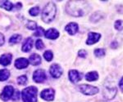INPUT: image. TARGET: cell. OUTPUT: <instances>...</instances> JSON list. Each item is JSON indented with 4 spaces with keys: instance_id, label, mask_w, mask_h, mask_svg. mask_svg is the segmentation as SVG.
Returning <instances> with one entry per match:
<instances>
[{
    "instance_id": "1",
    "label": "cell",
    "mask_w": 123,
    "mask_h": 102,
    "mask_svg": "<svg viewBox=\"0 0 123 102\" xmlns=\"http://www.w3.org/2000/svg\"><path fill=\"white\" fill-rule=\"evenodd\" d=\"M90 9L89 3L85 1H69L66 5V11L74 17H80L88 14Z\"/></svg>"
},
{
    "instance_id": "2",
    "label": "cell",
    "mask_w": 123,
    "mask_h": 102,
    "mask_svg": "<svg viewBox=\"0 0 123 102\" xmlns=\"http://www.w3.org/2000/svg\"><path fill=\"white\" fill-rule=\"evenodd\" d=\"M56 13H57L56 5L53 2H49L43 7V10L42 11V21L43 22L47 23V24H49V23L52 22L53 20H54Z\"/></svg>"
},
{
    "instance_id": "3",
    "label": "cell",
    "mask_w": 123,
    "mask_h": 102,
    "mask_svg": "<svg viewBox=\"0 0 123 102\" xmlns=\"http://www.w3.org/2000/svg\"><path fill=\"white\" fill-rule=\"evenodd\" d=\"M38 89L34 86L28 87L21 91V98L24 102H37Z\"/></svg>"
},
{
    "instance_id": "4",
    "label": "cell",
    "mask_w": 123,
    "mask_h": 102,
    "mask_svg": "<svg viewBox=\"0 0 123 102\" xmlns=\"http://www.w3.org/2000/svg\"><path fill=\"white\" fill-rule=\"evenodd\" d=\"M78 90L82 94L86 96H94L98 92V88L94 86L88 85V84H82L78 86Z\"/></svg>"
},
{
    "instance_id": "5",
    "label": "cell",
    "mask_w": 123,
    "mask_h": 102,
    "mask_svg": "<svg viewBox=\"0 0 123 102\" xmlns=\"http://www.w3.org/2000/svg\"><path fill=\"white\" fill-rule=\"evenodd\" d=\"M13 94H14V87L12 86H6L0 95V98L2 101H7L12 97Z\"/></svg>"
},
{
    "instance_id": "6",
    "label": "cell",
    "mask_w": 123,
    "mask_h": 102,
    "mask_svg": "<svg viewBox=\"0 0 123 102\" xmlns=\"http://www.w3.org/2000/svg\"><path fill=\"white\" fill-rule=\"evenodd\" d=\"M47 79L46 72L43 70H37L33 74V80L37 83H41Z\"/></svg>"
},
{
    "instance_id": "7",
    "label": "cell",
    "mask_w": 123,
    "mask_h": 102,
    "mask_svg": "<svg viewBox=\"0 0 123 102\" xmlns=\"http://www.w3.org/2000/svg\"><path fill=\"white\" fill-rule=\"evenodd\" d=\"M117 88L115 87H111V86L106 85L104 89V97L107 100H112L116 97L117 94Z\"/></svg>"
},
{
    "instance_id": "8",
    "label": "cell",
    "mask_w": 123,
    "mask_h": 102,
    "mask_svg": "<svg viewBox=\"0 0 123 102\" xmlns=\"http://www.w3.org/2000/svg\"><path fill=\"white\" fill-rule=\"evenodd\" d=\"M54 95H55V91L52 88H47V89L43 90L40 93L41 98L46 101H53V99H54Z\"/></svg>"
},
{
    "instance_id": "9",
    "label": "cell",
    "mask_w": 123,
    "mask_h": 102,
    "mask_svg": "<svg viewBox=\"0 0 123 102\" xmlns=\"http://www.w3.org/2000/svg\"><path fill=\"white\" fill-rule=\"evenodd\" d=\"M50 74L53 78H58L61 77V75L62 74V69L59 64H53L50 66V70H49Z\"/></svg>"
},
{
    "instance_id": "10",
    "label": "cell",
    "mask_w": 123,
    "mask_h": 102,
    "mask_svg": "<svg viewBox=\"0 0 123 102\" xmlns=\"http://www.w3.org/2000/svg\"><path fill=\"white\" fill-rule=\"evenodd\" d=\"M101 38V34L94 32H90L88 34V38L86 40L87 45H93L96 43Z\"/></svg>"
},
{
    "instance_id": "11",
    "label": "cell",
    "mask_w": 123,
    "mask_h": 102,
    "mask_svg": "<svg viewBox=\"0 0 123 102\" xmlns=\"http://www.w3.org/2000/svg\"><path fill=\"white\" fill-rule=\"evenodd\" d=\"M68 77L71 83H77V82H79L81 79V75L80 72H78L76 70H70L68 74Z\"/></svg>"
},
{
    "instance_id": "12",
    "label": "cell",
    "mask_w": 123,
    "mask_h": 102,
    "mask_svg": "<svg viewBox=\"0 0 123 102\" xmlns=\"http://www.w3.org/2000/svg\"><path fill=\"white\" fill-rule=\"evenodd\" d=\"M29 60L25 58H18L15 61V67L19 69V70H22V69L26 68L29 65Z\"/></svg>"
},
{
    "instance_id": "13",
    "label": "cell",
    "mask_w": 123,
    "mask_h": 102,
    "mask_svg": "<svg viewBox=\"0 0 123 102\" xmlns=\"http://www.w3.org/2000/svg\"><path fill=\"white\" fill-rule=\"evenodd\" d=\"M78 29H79L78 25L75 22L69 23V24L65 27V30H66L70 35L76 34L77 33V31H78Z\"/></svg>"
},
{
    "instance_id": "14",
    "label": "cell",
    "mask_w": 123,
    "mask_h": 102,
    "mask_svg": "<svg viewBox=\"0 0 123 102\" xmlns=\"http://www.w3.org/2000/svg\"><path fill=\"white\" fill-rule=\"evenodd\" d=\"M58 36L59 32L54 28L48 29L46 32L44 33V37L49 39H56L58 38Z\"/></svg>"
},
{
    "instance_id": "15",
    "label": "cell",
    "mask_w": 123,
    "mask_h": 102,
    "mask_svg": "<svg viewBox=\"0 0 123 102\" xmlns=\"http://www.w3.org/2000/svg\"><path fill=\"white\" fill-rule=\"evenodd\" d=\"M12 60V55L10 53L3 54L0 57V64L3 66H7L11 64V61Z\"/></svg>"
},
{
    "instance_id": "16",
    "label": "cell",
    "mask_w": 123,
    "mask_h": 102,
    "mask_svg": "<svg viewBox=\"0 0 123 102\" xmlns=\"http://www.w3.org/2000/svg\"><path fill=\"white\" fill-rule=\"evenodd\" d=\"M32 47H33V39L31 38H27L25 40V42H24L21 50L24 52H29L32 49Z\"/></svg>"
},
{
    "instance_id": "17",
    "label": "cell",
    "mask_w": 123,
    "mask_h": 102,
    "mask_svg": "<svg viewBox=\"0 0 123 102\" xmlns=\"http://www.w3.org/2000/svg\"><path fill=\"white\" fill-rule=\"evenodd\" d=\"M29 63H31L32 65H39L41 63V57L36 53H33L32 55L30 56L29 58Z\"/></svg>"
},
{
    "instance_id": "18",
    "label": "cell",
    "mask_w": 123,
    "mask_h": 102,
    "mask_svg": "<svg viewBox=\"0 0 123 102\" xmlns=\"http://www.w3.org/2000/svg\"><path fill=\"white\" fill-rule=\"evenodd\" d=\"M98 78V74L96 71H91L85 74V79L89 82L96 81Z\"/></svg>"
},
{
    "instance_id": "19",
    "label": "cell",
    "mask_w": 123,
    "mask_h": 102,
    "mask_svg": "<svg viewBox=\"0 0 123 102\" xmlns=\"http://www.w3.org/2000/svg\"><path fill=\"white\" fill-rule=\"evenodd\" d=\"M0 7L7 10V11H12L14 7L12 3L10 1H6V0H1L0 1Z\"/></svg>"
},
{
    "instance_id": "20",
    "label": "cell",
    "mask_w": 123,
    "mask_h": 102,
    "mask_svg": "<svg viewBox=\"0 0 123 102\" xmlns=\"http://www.w3.org/2000/svg\"><path fill=\"white\" fill-rule=\"evenodd\" d=\"M10 77V71L8 70H0V82H3L8 79Z\"/></svg>"
},
{
    "instance_id": "21",
    "label": "cell",
    "mask_w": 123,
    "mask_h": 102,
    "mask_svg": "<svg viewBox=\"0 0 123 102\" xmlns=\"http://www.w3.org/2000/svg\"><path fill=\"white\" fill-rule=\"evenodd\" d=\"M104 17V15L100 12V11H97V12L94 13L90 17V21L93 22H97L98 21H99L100 19H102Z\"/></svg>"
},
{
    "instance_id": "22",
    "label": "cell",
    "mask_w": 123,
    "mask_h": 102,
    "mask_svg": "<svg viewBox=\"0 0 123 102\" xmlns=\"http://www.w3.org/2000/svg\"><path fill=\"white\" fill-rule=\"evenodd\" d=\"M21 36L20 34H14L9 38V43L11 44H16L18 43L19 42H21Z\"/></svg>"
},
{
    "instance_id": "23",
    "label": "cell",
    "mask_w": 123,
    "mask_h": 102,
    "mask_svg": "<svg viewBox=\"0 0 123 102\" xmlns=\"http://www.w3.org/2000/svg\"><path fill=\"white\" fill-rule=\"evenodd\" d=\"M43 57H44V59L47 60V61H49V62L51 61L53 58V52H51V51H46V52L43 53Z\"/></svg>"
},
{
    "instance_id": "24",
    "label": "cell",
    "mask_w": 123,
    "mask_h": 102,
    "mask_svg": "<svg viewBox=\"0 0 123 102\" xmlns=\"http://www.w3.org/2000/svg\"><path fill=\"white\" fill-rule=\"evenodd\" d=\"M26 28L28 29H31V30H35V29H36L38 27H37V24L35 21H28V22H27V24H26Z\"/></svg>"
},
{
    "instance_id": "25",
    "label": "cell",
    "mask_w": 123,
    "mask_h": 102,
    "mask_svg": "<svg viewBox=\"0 0 123 102\" xmlns=\"http://www.w3.org/2000/svg\"><path fill=\"white\" fill-rule=\"evenodd\" d=\"M27 83V77L25 75H21L17 78V83L19 85H25Z\"/></svg>"
},
{
    "instance_id": "26",
    "label": "cell",
    "mask_w": 123,
    "mask_h": 102,
    "mask_svg": "<svg viewBox=\"0 0 123 102\" xmlns=\"http://www.w3.org/2000/svg\"><path fill=\"white\" fill-rule=\"evenodd\" d=\"M29 13H30V15L32 16H36L39 13V7H32V8H31V10L29 11Z\"/></svg>"
},
{
    "instance_id": "27",
    "label": "cell",
    "mask_w": 123,
    "mask_h": 102,
    "mask_svg": "<svg viewBox=\"0 0 123 102\" xmlns=\"http://www.w3.org/2000/svg\"><path fill=\"white\" fill-rule=\"evenodd\" d=\"M94 55L97 57H103L105 56V51L102 48H97L94 50Z\"/></svg>"
},
{
    "instance_id": "28",
    "label": "cell",
    "mask_w": 123,
    "mask_h": 102,
    "mask_svg": "<svg viewBox=\"0 0 123 102\" xmlns=\"http://www.w3.org/2000/svg\"><path fill=\"white\" fill-rule=\"evenodd\" d=\"M44 29H43L42 27H39V28L36 29V31H35V33L34 34V36L35 37H41L43 36V35H44Z\"/></svg>"
},
{
    "instance_id": "29",
    "label": "cell",
    "mask_w": 123,
    "mask_h": 102,
    "mask_svg": "<svg viewBox=\"0 0 123 102\" xmlns=\"http://www.w3.org/2000/svg\"><path fill=\"white\" fill-rule=\"evenodd\" d=\"M35 48L38 50H42L44 48V44H43V41L41 39H37L36 43H35Z\"/></svg>"
},
{
    "instance_id": "30",
    "label": "cell",
    "mask_w": 123,
    "mask_h": 102,
    "mask_svg": "<svg viewBox=\"0 0 123 102\" xmlns=\"http://www.w3.org/2000/svg\"><path fill=\"white\" fill-rule=\"evenodd\" d=\"M115 29H117V30L121 31L122 29V21L119 20V21H117L115 22Z\"/></svg>"
},
{
    "instance_id": "31",
    "label": "cell",
    "mask_w": 123,
    "mask_h": 102,
    "mask_svg": "<svg viewBox=\"0 0 123 102\" xmlns=\"http://www.w3.org/2000/svg\"><path fill=\"white\" fill-rule=\"evenodd\" d=\"M78 56L80 57H82V58H85L87 56V52L85 50H80L78 52Z\"/></svg>"
},
{
    "instance_id": "32",
    "label": "cell",
    "mask_w": 123,
    "mask_h": 102,
    "mask_svg": "<svg viewBox=\"0 0 123 102\" xmlns=\"http://www.w3.org/2000/svg\"><path fill=\"white\" fill-rule=\"evenodd\" d=\"M20 98V92L18 91H17L15 92L14 95L12 96V99L13 100V101H17V100H18Z\"/></svg>"
},
{
    "instance_id": "33",
    "label": "cell",
    "mask_w": 123,
    "mask_h": 102,
    "mask_svg": "<svg viewBox=\"0 0 123 102\" xmlns=\"http://www.w3.org/2000/svg\"><path fill=\"white\" fill-rule=\"evenodd\" d=\"M4 42H5L4 36H3V34H1V33H0V47L3 46V45L4 44Z\"/></svg>"
},
{
    "instance_id": "34",
    "label": "cell",
    "mask_w": 123,
    "mask_h": 102,
    "mask_svg": "<svg viewBox=\"0 0 123 102\" xmlns=\"http://www.w3.org/2000/svg\"><path fill=\"white\" fill-rule=\"evenodd\" d=\"M117 45H118L117 43V42H113L112 44H111V47H112V48H116L117 47Z\"/></svg>"
},
{
    "instance_id": "35",
    "label": "cell",
    "mask_w": 123,
    "mask_h": 102,
    "mask_svg": "<svg viewBox=\"0 0 123 102\" xmlns=\"http://www.w3.org/2000/svg\"><path fill=\"white\" fill-rule=\"evenodd\" d=\"M21 7V3H17V5H16V10H18Z\"/></svg>"
},
{
    "instance_id": "36",
    "label": "cell",
    "mask_w": 123,
    "mask_h": 102,
    "mask_svg": "<svg viewBox=\"0 0 123 102\" xmlns=\"http://www.w3.org/2000/svg\"><path fill=\"white\" fill-rule=\"evenodd\" d=\"M119 86H120V89L122 90V78H121L120 82H119Z\"/></svg>"
},
{
    "instance_id": "37",
    "label": "cell",
    "mask_w": 123,
    "mask_h": 102,
    "mask_svg": "<svg viewBox=\"0 0 123 102\" xmlns=\"http://www.w3.org/2000/svg\"><path fill=\"white\" fill-rule=\"evenodd\" d=\"M102 102H104V101H102ZM104 102H106V101H104Z\"/></svg>"
}]
</instances>
